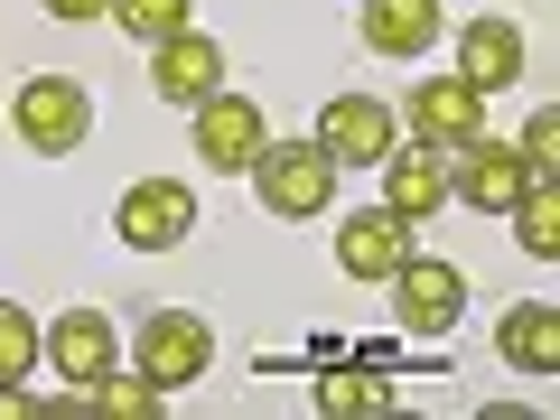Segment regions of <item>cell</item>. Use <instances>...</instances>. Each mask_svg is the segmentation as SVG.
Segmentation results:
<instances>
[{
    "mask_svg": "<svg viewBox=\"0 0 560 420\" xmlns=\"http://www.w3.org/2000/svg\"><path fill=\"white\" fill-rule=\"evenodd\" d=\"M411 131L430 140V150H467V140L486 131V94L467 75H420L411 84Z\"/></svg>",
    "mask_w": 560,
    "mask_h": 420,
    "instance_id": "6",
    "label": "cell"
},
{
    "mask_svg": "<svg viewBox=\"0 0 560 420\" xmlns=\"http://www.w3.org/2000/svg\"><path fill=\"white\" fill-rule=\"evenodd\" d=\"M514 160H523V178H551V160H560V113L541 103L533 121H523V140H514Z\"/></svg>",
    "mask_w": 560,
    "mask_h": 420,
    "instance_id": "22",
    "label": "cell"
},
{
    "mask_svg": "<svg viewBox=\"0 0 560 420\" xmlns=\"http://www.w3.org/2000/svg\"><path fill=\"white\" fill-rule=\"evenodd\" d=\"M495 346H504V364H523V374H560V308H551V300L504 308Z\"/></svg>",
    "mask_w": 560,
    "mask_h": 420,
    "instance_id": "16",
    "label": "cell"
},
{
    "mask_svg": "<svg viewBox=\"0 0 560 420\" xmlns=\"http://www.w3.org/2000/svg\"><path fill=\"white\" fill-rule=\"evenodd\" d=\"M150 84H160V103H187V113H197L206 94H224V47L206 38V28H178V38H160V57H150Z\"/></svg>",
    "mask_w": 560,
    "mask_h": 420,
    "instance_id": "9",
    "label": "cell"
},
{
    "mask_svg": "<svg viewBox=\"0 0 560 420\" xmlns=\"http://www.w3.org/2000/svg\"><path fill=\"white\" fill-rule=\"evenodd\" d=\"M113 20L131 28L140 47H160V38H178V28H187V0H113Z\"/></svg>",
    "mask_w": 560,
    "mask_h": 420,
    "instance_id": "21",
    "label": "cell"
},
{
    "mask_svg": "<svg viewBox=\"0 0 560 420\" xmlns=\"http://www.w3.org/2000/svg\"><path fill=\"white\" fill-rule=\"evenodd\" d=\"M206 364H215V327H206L197 308H150V318H140V374L160 383V393L197 383Z\"/></svg>",
    "mask_w": 560,
    "mask_h": 420,
    "instance_id": "3",
    "label": "cell"
},
{
    "mask_svg": "<svg viewBox=\"0 0 560 420\" xmlns=\"http://www.w3.org/2000/svg\"><path fill=\"white\" fill-rule=\"evenodd\" d=\"M355 28L374 57H430L440 47V0H364Z\"/></svg>",
    "mask_w": 560,
    "mask_h": 420,
    "instance_id": "14",
    "label": "cell"
},
{
    "mask_svg": "<svg viewBox=\"0 0 560 420\" xmlns=\"http://www.w3.org/2000/svg\"><path fill=\"white\" fill-rule=\"evenodd\" d=\"M121 243H140V253H168V243H187V224H197V187L178 178H140L131 197H121Z\"/></svg>",
    "mask_w": 560,
    "mask_h": 420,
    "instance_id": "7",
    "label": "cell"
},
{
    "mask_svg": "<svg viewBox=\"0 0 560 420\" xmlns=\"http://www.w3.org/2000/svg\"><path fill=\"white\" fill-rule=\"evenodd\" d=\"M10 121H20V140L38 160H66V150H84V131H94V103H84L75 75H28L20 103H10Z\"/></svg>",
    "mask_w": 560,
    "mask_h": 420,
    "instance_id": "1",
    "label": "cell"
},
{
    "mask_svg": "<svg viewBox=\"0 0 560 420\" xmlns=\"http://www.w3.org/2000/svg\"><path fill=\"white\" fill-rule=\"evenodd\" d=\"M393 300H401V327H411V337H448V327H458V308H467V280L448 271V261H401L393 271Z\"/></svg>",
    "mask_w": 560,
    "mask_h": 420,
    "instance_id": "8",
    "label": "cell"
},
{
    "mask_svg": "<svg viewBox=\"0 0 560 420\" xmlns=\"http://www.w3.org/2000/svg\"><path fill=\"white\" fill-rule=\"evenodd\" d=\"M383 206H393V215H440L448 206V150H430V140H411V150H401L393 140V160H383Z\"/></svg>",
    "mask_w": 560,
    "mask_h": 420,
    "instance_id": "11",
    "label": "cell"
},
{
    "mask_svg": "<svg viewBox=\"0 0 560 420\" xmlns=\"http://www.w3.org/2000/svg\"><path fill=\"white\" fill-rule=\"evenodd\" d=\"M75 411H103V420H150V411H160V383H150V374H103V383H84V393H75Z\"/></svg>",
    "mask_w": 560,
    "mask_h": 420,
    "instance_id": "19",
    "label": "cell"
},
{
    "mask_svg": "<svg viewBox=\"0 0 560 420\" xmlns=\"http://www.w3.org/2000/svg\"><path fill=\"white\" fill-rule=\"evenodd\" d=\"M197 150H206V168H224V178L253 168L261 160V113L243 94H206L197 103Z\"/></svg>",
    "mask_w": 560,
    "mask_h": 420,
    "instance_id": "12",
    "label": "cell"
},
{
    "mask_svg": "<svg viewBox=\"0 0 560 420\" xmlns=\"http://www.w3.org/2000/svg\"><path fill=\"white\" fill-rule=\"evenodd\" d=\"M458 75L477 84V94L514 84V75H523V28H514V20H467V28H458Z\"/></svg>",
    "mask_w": 560,
    "mask_h": 420,
    "instance_id": "15",
    "label": "cell"
},
{
    "mask_svg": "<svg viewBox=\"0 0 560 420\" xmlns=\"http://www.w3.org/2000/svg\"><path fill=\"white\" fill-rule=\"evenodd\" d=\"M448 197L477 206V215H504V206L523 197V160H514V140H467V150H448Z\"/></svg>",
    "mask_w": 560,
    "mask_h": 420,
    "instance_id": "5",
    "label": "cell"
},
{
    "mask_svg": "<svg viewBox=\"0 0 560 420\" xmlns=\"http://www.w3.org/2000/svg\"><path fill=\"white\" fill-rule=\"evenodd\" d=\"M393 140H401V121H393L383 94H337L327 121H318V150L337 168H383V160H393Z\"/></svg>",
    "mask_w": 560,
    "mask_h": 420,
    "instance_id": "4",
    "label": "cell"
},
{
    "mask_svg": "<svg viewBox=\"0 0 560 420\" xmlns=\"http://www.w3.org/2000/svg\"><path fill=\"white\" fill-rule=\"evenodd\" d=\"M337 261L355 280H393L401 261H411V215H393V206H364V215L337 224Z\"/></svg>",
    "mask_w": 560,
    "mask_h": 420,
    "instance_id": "10",
    "label": "cell"
},
{
    "mask_svg": "<svg viewBox=\"0 0 560 420\" xmlns=\"http://www.w3.org/2000/svg\"><path fill=\"white\" fill-rule=\"evenodd\" d=\"M318 411L327 420H374V411H393V383L364 374V364H337V374H318Z\"/></svg>",
    "mask_w": 560,
    "mask_h": 420,
    "instance_id": "17",
    "label": "cell"
},
{
    "mask_svg": "<svg viewBox=\"0 0 560 420\" xmlns=\"http://www.w3.org/2000/svg\"><path fill=\"white\" fill-rule=\"evenodd\" d=\"M38 346H47V364H57V374L75 383V393L113 374V318H103V308H66V318L47 327Z\"/></svg>",
    "mask_w": 560,
    "mask_h": 420,
    "instance_id": "13",
    "label": "cell"
},
{
    "mask_svg": "<svg viewBox=\"0 0 560 420\" xmlns=\"http://www.w3.org/2000/svg\"><path fill=\"white\" fill-rule=\"evenodd\" d=\"M57 20H94V10H113V0H47Z\"/></svg>",
    "mask_w": 560,
    "mask_h": 420,
    "instance_id": "23",
    "label": "cell"
},
{
    "mask_svg": "<svg viewBox=\"0 0 560 420\" xmlns=\"http://www.w3.org/2000/svg\"><path fill=\"white\" fill-rule=\"evenodd\" d=\"M504 215H523L514 234H523V253H533V261H560V187L551 178H523V197L504 206Z\"/></svg>",
    "mask_w": 560,
    "mask_h": 420,
    "instance_id": "18",
    "label": "cell"
},
{
    "mask_svg": "<svg viewBox=\"0 0 560 420\" xmlns=\"http://www.w3.org/2000/svg\"><path fill=\"white\" fill-rule=\"evenodd\" d=\"M38 374V318H28L20 300H0V383Z\"/></svg>",
    "mask_w": 560,
    "mask_h": 420,
    "instance_id": "20",
    "label": "cell"
},
{
    "mask_svg": "<svg viewBox=\"0 0 560 420\" xmlns=\"http://www.w3.org/2000/svg\"><path fill=\"white\" fill-rule=\"evenodd\" d=\"M253 187H261V206H271V215H318L327 197H337V160H327L318 140H261V160H253Z\"/></svg>",
    "mask_w": 560,
    "mask_h": 420,
    "instance_id": "2",
    "label": "cell"
}]
</instances>
